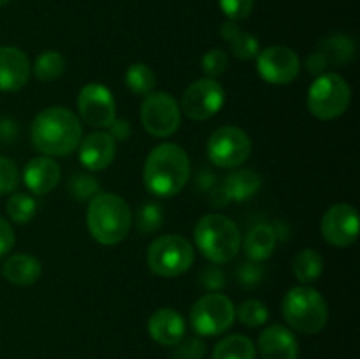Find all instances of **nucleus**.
I'll use <instances>...</instances> for the list:
<instances>
[{
	"mask_svg": "<svg viewBox=\"0 0 360 359\" xmlns=\"http://www.w3.org/2000/svg\"><path fill=\"white\" fill-rule=\"evenodd\" d=\"M81 134L76 113L62 106L42 109L30 125L32 144L46 157H65L76 151L83 139Z\"/></svg>",
	"mask_w": 360,
	"mask_h": 359,
	"instance_id": "nucleus-1",
	"label": "nucleus"
},
{
	"mask_svg": "<svg viewBox=\"0 0 360 359\" xmlns=\"http://www.w3.org/2000/svg\"><path fill=\"white\" fill-rule=\"evenodd\" d=\"M190 175L192 165L188 153L174 143L155 146L144 162V187L157 197H172L181 192L188 183Z\"/></svg>",
	"mask_w": 360,
	"mask_h": 359,
	"instance_id": "nucleus-2",
	"label": "nucleus"
},
{
	"mask_svg": "<svg viewBox=\"0 0 360 359\" xmlns=\"http://www.w3.org/2000/svg\"><path fill=\"white\" fill-rule=\"evenodd\" d=\"M132 210L125 199L111 192H98L90 199L86 225L91 238L101 245L112 246L122 243L132 229Z\"/></svg>",
	"mask_w": 360,
	"mask_h": 359,
	"instance_id": "nucleus-3",
	"label": "nucleus"
},
{
	"mask_svg": "<svg viewBox=\"0 0 360 359\" xmlns=\"http://www.w3.org/2000/svg\"><path fill=\"white\" fill-rule=\"evenodd\" d=\"M197 248L213 264H227L241 248L239 227L225 215H204L193 232Z\"/></svg>",
	"mask_w": 360,
	"mask_h": 359,
	"instance_id": "nucleus-4",
	"label": "nucleus"
},
{
	"mask_svg": "<svg viewBox=\"0 0 360 359\" xmlns=\"http://www.w3.org/2000/svg\"><path fill=\"white\" fill-rule=\"evenodd\" d=\"M281 313L292 329L302 334H315L329 320V306L316 289L299 285L285 294Z\"/></svg>",
	"mask_w": 360,
	"mask_h": 359,
	"instance_id": "nucleus-5",
	"label": "nucleus"
},
{
	"mask_svg": "<svg viewBox=\"0 0 360 359\" xmlns=\"http://www.w3.org/2000/svg\"><path fill=\"white\" fill-rule=\"evenodd\" d=\"M352 101V88L338 73L316 76L308 90V109L315 118L334 120L343 115Z\"/></svg>",
	"mask_w": 360,
	"mask_h": 359,
	"instance_id": "nucleus-6",
	"label": "nucleus"
},
{
	"mask_svg": "<svg viewBox=\"0 0 360 359\" xmlns=\"http://www.w3.org/2000/svg\"><path fill=\"white\" fill-rule=\"evenodd\" d=\"M193 257L195 253L188 239L178 234H165L148 246L146 263L157 277L174 278L190 270Z\"/></svg>",
	"mask_w": 360,
	"mask_h": 359,
	"instance_id": "nucleus-7",
	"label": "nucleus"
},
{
	"mask_svg": "<svg viewBox=\"0 0 360 359\" xmlns=\"http://www.w3.org/2000/svg\"><path fill=\"white\" fill-rule=\"evenodd\" d=\"M234 303L221 292H207L190 310V324L199 336H218L234 324Z\"/></svg>",
	"mask_w": 360,
	"mask_h": 359,
	"instance_id": "nucleus-8",
	"label": "nucleus"
},
{
	"mask_svg": "<svg viewBox=\"0 0 360 359\" xmlns=\"http://www.w3.org/2000/svg\"><path fill=\"white\" fill-rule=\"evenodd\" d=\"M206 148L207 157L214 165L236 169L245 164L252 155V139L239 127L225 125L211 134Z\"/></svg>",
	"mask_w": 360,
	"mask_h": 359,
	"instance_id": "nucleus-9",
	"label": "nucleus"
},
{
	"mask_svg": "<svg viewBox=\"0 0 360 359\" xmlns=\"http://www.w3.org/2000/svg\"><path fill=\"white\" fill-rule=\"evenodd\" d=\"M141 123L153 137H169L181 125V108L167 92H151L141 106Z\"/></svg>",
	"mask_w": 360,
	"mask_h": 359,
	"instance_id": "nucleus-10",
	"label": "nucleus"
},
{
	"mask_svg": "<svg viewBox=\"0 0 360 359\" xmlns=\"http://www.w3.org/2000/svg\"><path fill=\"white\" fill-rule=\"evenodd\" d=\"M225 102V90L213 77L193 81L181 97V111L195 122H204L217 115Z\"/></svg>",
	"mask_w": 360,
	"mask_h": 359,
	"instance_id": "nucleus-11",
	"label": "nucleus"
},
{
	"mask_svg": "<svg viewBox=\"0 0 360 359\" xmlns=\"http://www.w3.org/2000/svg\"><path fill=\"white\" fill-rule=\"evenodd\" d=\"M255 58L257 73L269 84H290L301 73V58L287 46H269Z\"/></svg>",
	"mask_w": 360,
	"mask_h": 359,
	"instance_id": "nucleus-12",
	"label": "nucleus"
},
{
	"mask_svg": "<svg viewBox=\"0 0 360 359\" xmlns=\"http://www.w3.org/2000/svg\"><path fill=\"white\" fill-rule=\"evenodd\" d=\"M77 111L88 125L108 129L116 120V101L111 90L104 84H84L77 95Z\"/></svg>",
	"mask_w": 360,
	"mask_h": 359,
	"instance_id": "nucleus-13",
	"label": "nucleus"
},
{
	"mask_svg": "<svg viewBox=\"0 0 360 359\" xmlns=\"http://www.w3.org/2000/svg\"><path fill=\"white\" fill-rule=\"evenodd\" d=\"M322 236L329 245L350 246L359 238V213L352 204L340 203L330 206L322 218Z\"/></svg>",
	"mask_w": 360,
	"mask_h": 359,
	"instance_id": "nucleus-14",
	"label": "nucleus"
},
{
	"mask_svg": "<svg viewBox=\"0 0 360 359\" xmlns=\"http://www.w3.org/2000/svg\"><path fill=\"white\" fill-rule=\"evenodd\" d=\"M32 74L27 53L14 46H0V92H18Z\"/></svg>",
	"mask_w": 360,
	"mask_h": 359,
	"instance_id": "nucleus-15",
	"label": "nucleus"
},
{
	"mask_svg": "<svg viewBox=\"0 0 360 359\" xmlns=\"http://www.w3.org/2000/svg\"><path fill=\"white\" fill-rule=\"evenodd\" d=\"M79 162L88 171H104L112 164L116 155V141L111 134L98 130L88 134L79 143Z\"/></svg>",
	"mask_w": 360,
	"mask_h": 359,
	"instance_id": "nucleus-16",
	"label": "nucleus"
},
{
	"mask_svg": "<svg viewBox=\"0 0 360 359\" xmlns=\"http://www.w3.org/2000/svg\"><path fill=\"white\" fill-rule=\"evenodd\" d=\"M262 359H297L299 358V344L288 327L281 324H273L266 327L259 336L257 344Z\"/></svg>",
	"mask_w": 360,
	"mask_h": 359,
	"instance_id": "nucleus-17",
	"label": "nucleus"
},
{
	"mask_svg": "<svg viewBox=\"0 0 360 359\" xmlns=\"http://www.w3.org/2000/svg\"><path fill=\"white\" fill-rule=\"evenodd\" d=\"M62 178V169L53 157H35L28 160L23 169V182L27 189L35 196H44L51 192Z\"/></svg>",
	"mask_w": 360,
	"mask_h": 359,
	"instance_id": "nucleus-18",
	"label": "nucleus"
},
{
	"mask_svg": "<svg viewBox=\"0 0 360 359\" xmlns=\"http://www.w3.org/2000/svg\"><path fill=\"white\" fill-rule=\"evenodd\" d=\"M148 333L157 344L174 347L186 333L185 319L176 310L160 308L148 320Z\"/></svg>",
	"mask_w": 360,
	"mask_h": 359,
	"instance_id": "nucleus-19",
	"label": "nucleus"
},
{
	"mask_svg": "<svg viewBox=\"0 0 360 359\" xmlns=\"http://www.w3.org/2000/svg\"><path fill=\"white\" fill-rule=\"evenodd\" d=\"M276 231H274V227H271L267 224L253 225L246 232L245 239H241L246 257L250 260H257V263H262V260L269 259L273 256L274 248H276Z\"/></svg>",
	"mask_w": 360,
	"mask_h": 359,
	"instance_id": "nucleus-20",
	"label": "nucleus"
},
{
	"mask_svg": "<svg viewBox=\"0 0 360 359\" xmlns=\"http://www.w3.org/2000/svg\"><path fill=\"white\" fill-rule=\"evenodd\" d=\"M42 266L37 257L14 253L2 264V277L14 285H32L41 278Z\"/></svg>",
	"mask_w": 360,
	"mask_h": 359,
	"instance_id": "nucleus-21",
	"label": "nucleus"
},
{
	"mask_svg": "<svg viewBox=\"0 0 360 359\" xmlns=\"http://www.w3.org/2000/svg\"><path fill=\"white\" fill-rule=\"evenodd\" d=\"M221 187L227 192L229 199L236 203H243L255 196L262 187V176L253 169H236L234 172L225 178Z\"/></svg>",
	"mask_w": 360,
	"mask_h": 359,
	"instance_id": "nucleus-22",
	"label": "nucleus"
},
{
	"mask_svg": "<svg viewBox=\"0 0 360 359\" xmlns=\"http://www.w3.org/2000/svg\"><path fill=\"white\" fill-rule=\"evenodd\" d=\"M220 35L224 41L231 46V51L238 56L239 60H252L259 55L260 42L253 34L243 32L236 25V21H225L220 27Z\"/></svg>",
	"mask_w": 360,
	"mask_h": 359,
	"instance_id": "nucleus-23",
	"label": "nucleus"
},
{
	"mask_svg": "<svg viewBox=\"0 0 360 359\" xmlns=\"http://www.w3.org/2000/svg\"><path fill=\"white\" fill-rule=\"evenodd\" d=\"M257 348L245 334H229L221 338L213 351V359H255Z\"/></svg>",
	"mask_w": 360,
	"mask_h": 359,
	"instance_id": "nucleus-24",
	"label": "nucleus"
},
{
	"mask_svg": "<svg viewBox=\"0 0 360 359\" xmlns=\"http://www.w3.org/2000/svg\"><path fill=\"white\" fill-rule=\"evenodd\" d=\"M292 271L301 284H313L320 278L323 271V259L316 250L304 248L294 257Z\"/></svg>",
	"mask_w": 360,
	"mask_h": 359,
	"instance_id": "nucleus-25",
	"label": "nucleus"
},
{
	"mask_svg": "<svg viewBox=\"0 0 360 359\" xmlns=\"http://www.w3.org/2000/svg\"><path fill=\"white\" fill-rule=\"evenodd\" d=\"M316 49L326 55L329 65H343L355 56V42L348 35L341 34L326 37Z\"/></svg>",
	"mask_w": 360,
	"mask_h": 359,
	"instance_id": "nucleus-26",
	"label": "nucleus"
},
{
	"mask_svg": "<svg viewBox=\"0 0 360 359\" xmlns=\"http://www.w3.org/2000/svg\"><path fill=\"white\" fill-rule=\"evenodd\" d=\"M32 70L39 81L51 83L65 73V58H63L62 53L55 51V49H46L35 58Z\"/></svg>",
	"mask_w": 360,
	"mask_h": 359,
	"instance_id": "nucleus-27",
	"label": "nucleus"
},
{
	"mask_svg": "<svg viewBox=\"0 0 360 359\" xmlns=\"http://www.w3.org/2000/svg\"><path fill=\"white\" fill-rule=\"evenodd\" d=\"M125 83L132 94L148 95L153 92L155 84H157V76H155V73L151 70L150 65L136 62L127 69Z\"/></svg>",
	"mask_w": 360,
	"mask_h": 359,
	"instance_id": "nucleus-28",
	"label": "nucleus"
},
{
	"mask_svg": "<svg viewBox=\"0 0 360 359\" xmlns=\"http://www.w3.org/2000/svg\"><path fill=\"white\" fill-rule=\"evenodd\" d=\"M6 211L14 224H28L37 213V203L30 194L13 192L7 199Z\"/></svg>",
	"mask_w": 360,
	"mask_h": 359,
	"instance_id": "nucleus-29",
	"label": "nucleus"
},
{
	"mask_svg": "<svg viewBox=\"0 0 360 359\" xmlns=\"http://www.w3.org/2000/svg\"><path fill=\"white\" fill-rule=\"evenodd\" d=\"M164 210L160 204L157 203H144L143 206L137 210L136 217V227L139 234H151L157 232L164 224Z\"/></svg>",
	"mask_w": 360,
	"mask_h": 359,
	"instance_id": "nucleus-30",
	"label": "nucleus"
},
{
	"mask_svg": "<svg viewBox=\"0 0 360 359\" xmlns=\"http://www.w3.org/2000/svg\"><path fill=\"white\" fill-rule=\"evenodd\" d=\"M236 315L241 320L245 326L248 327H259L264 326L269 319V310L259 299H246L239 305V308L236 310Z\"/></svg>",
	"mask_w": 360,
	"mask_h": 359,
	"instance_id": "nucleus-31",
	"label": "nucleus"
},
{
	"mask_svg": "<svg viewBox=\"0 0 360 359\" xmlns=\"http://www.w3.org/2000/svg\"><path fill=\"white\" fill-rule=\"evenodd\" d=\"M101 192V183L91 175H74L69 182V194L76 201H90Z\"/></svg>",
	"mask_w": 360,
	"mask_h": 359,
	"instance_id": "nucleus-32",
	"label": "nucleus"
},
{
	"mask_svg": "<svg viewBox=\"0 0 360 359\" xmlns=\"http://www.w3.org/2000/svg\"><path fill=\"white\" fill-rule=\"evenodd\" d=\"M20 185V169L13 158L0 155V196L16 192Z\"/></svg>",
	"mask_w": 360,
	"mask_h": 359,
	"instance_id": "nucleus-33",
	"label": "nucleus"
},
{
	"mask_svg": "<svg viewBox=\"0 0 360 359\" xmlns=\"http://www.w3.org/2000/svg\"><path fill=\"white\" fill-rule=\"evenodd\" d=\"M200 65H202V70L204 74H206V77H213V80H217L218 76H221V74L227 70L229 55L224 51V49L213 48L202 56Z\"/></svg>",
	"mask_w": 360,
	"mask_h": 359,
	"instance_id": "nucleus-34",
	"label": "nucleus"
},
{
	"mask_svg": "<svg viewBox=\"0 0 360 359\" xmlns=\"http://www.w3.org/2000/svg\"><path fill=\"white\" fill-rule=\"evenodd\" d=\"M204 354H206V344L199 336H183L174 345L176 359H202Z\"/></svg>",
	"mask_w": 360,
	"mask_h": 359,
	"instance_id": "nucleus-35",
	"label": "nucleus"
},
{
	"mask_svg": "<svg viewBox=\"0 0 360 359\" xmlns=\"http://www.w3.org/2000/svg\"><path fill=\"white\" fill-rule=\"evenodd\" d=\"M218 4L229 20L241 21L252 14L255 0H218Z\"/></svg>",
	"mask_w": 360,
	"mask_h": 359,
	"instance_id": "nucleus-36",
	"label": "nucleus"
},
{
	"mask_svg": "<svg viewBox=\"0 0 360 359\" xmlns=\"http://www.w3.org/2000/svg\"><path fill=\"white\" fill-rule=\"evenodd\" d=\"M238 280L245 287H255V285H259L264 280L262 264L257 263V260L243 263L238 270Z\"/></svg>",
	"mask_w": 360,
	"mask_h": 359,
	"instance_id": "nucleus-37",
	"label": "nucleus"
},
{
	"mask_svg": "<svg viewBox=\"0 0 360 359\" xmlns=\"http://www.w3.org/2000/svg\"><path fill=\"white\" fill-rule=\"evenodd\" d=\"M200 284H202V287H206L207 291L211 292L220 291V289L225 287V273L217 266V264L207 266L206 270L202 271V275H200Z\"/></svg>",
	"mask_w": 360,
	"mask_h": 359,
	"instance_id": "nucleus-38",
	"label": "nucleus"
},
{
	"mask_svg": "<svg viewBox=\"0 0 360 359\" xmlns=\"http://www.w3.org/2000/svg\"><path fill=\"white\" fill-rule=\"evenodd\" d=\"M16 243L14 229L4 217H0V257L7 256Z\"/></svg>",
	"mask_w": 360,
	"mask_h": 359,
	"instance_id": "nucleus-39",
	"label": "nucleus"
},
{
	"mask_svg": "<svg viewBox=\"0 0 360 359\" xmlns=\"http://www.w3.org/2000/svg\"><path fill=\"white\" fill-rule=\"evenodd\" d=\"M327 69H329V62H327L326 55L322 51H319V49H315L306 58V70L309 74H313V76H322L323 73H327Z\"/></svg>",
	"mask_w": 360,
	"mask_h": 359,
	"instance_id": "nucleus-40",
	"label": "nucleus"
},
{
	"mask_svg": "<svg viewBox=\"0 0 360 359\" xmlns=\"http://www.w3.org/2000/svg\"><path fill=\"white\" fill-rule=\"evenodd\" d=\"M108 129L115 141H127L130 137V134H132V127H130V122L127 118H116Z\"/></svg>",
	"mask_w": 360,
	"mask_h": 359,
	"instance_id": "nucleus-41",
	"label": "nucleus"
},
{
	"mask_svg": "<svg viewBox=\"0 0 360 359\" xmlns=\"http://www.w3.org/2000/svg\"><path fill=\"white\" fill-rule=\"evenodd\" d=\"M18 132H20V127H18V122L13 118H4L0 120V143L7 144L13 143L18 137Z\"/></svg>",
	"mask_w": 360,
	"mask_h": 359,
	"instance_id": "nucleus-42",
	"label": "nucleus"
},
{
	"mask_svg": "<svg viewBox=\"0 0 360 359\" xmlns=\"http://www.w3.org/2000/svg\"><path fill=\"white\" fill-rule=\"evenodd\" d=\"M210 203H211V206H214V208H224L231 203V199H229V196H227V192H225L224 187L220 185V187H217V189L211 190Z\"/></svg>",
	"mask_w": 360,
	"mask_h": 359,
	"instance_id": "nucleus-43",
	"label": "nucleus"
},
{
	"mask_svg": "<svg viewBox=\"0 0 360 359\" xmlns=\"http://www.w3.org/2000/svg\"><path fill=\"white\" fill-rule=\"evenodd\" d=\"M9 2H11V0H0V7L6 6V4H9Z\"/></svg>",
	"mask_w": 360,
	"mask_h": 359,
	"instance_id": "nucleus-44",
	"label": "nucleus"
}]
</instances>
